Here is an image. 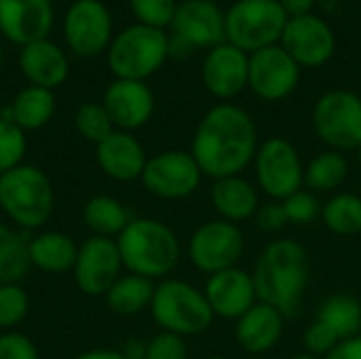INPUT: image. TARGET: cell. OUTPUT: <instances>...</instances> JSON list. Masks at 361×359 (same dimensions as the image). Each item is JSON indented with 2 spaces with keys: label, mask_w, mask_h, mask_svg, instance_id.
<instances>
[{
  "label": "cell",
  "mask_w": 361,
  "mask_h": 359,
  "mask_svg": "<svg viewBox=\"0 0 361 359\" xmlns=\"http://www.w3.org/2000/svg\"><path fill=\"white\" fill-rule=\"evenodd\" d=\"M258 129L247 110L222 102L205 112L195 135L190 154L203 176L214 180L241 176L254 163L258 150Z\"/></svg>",
  "instance_id": "1"
},
{
  "label": "cell",
  "mask_w": 361,
  "mask_h": 359,
  "mask_svg": "<svg viewBox=\"0 0 361 359\" xmlns=\"http://www.w3.org/2000/svg\"><path fill=\"white\" fill-rule=\"evenodd\" d=\"M252 277L260 303L275 307L286 320L296 317L311 279L309 254L294 239H277L264 248Z\"/></svg>",
  "instance_id": "2"
},
{
  "label": "cell",
  "mask_w": 361,
  "mask_h": 359,
  "mask_svg": "<svg viewBox=\"0 0 361 359\" xmlns=\"http://www.w3.org/2000/svg\"><path fill=\"white\" fill-rule=\"evenodd\" d=\"M123 267L146 279L167 277L180 262V241L176 233L152 218H133L116 237Z\"/></svg>",
  "instance_id": "3"
},
{
  "label": "cell",
  "mask_w": 361,
  "mask_h": 359,
  "mask_svg": "<svg viewBox=\"0 0 361 359\" xmlns=\"http://www.w3.org/2000/svg\"><path fill=\"white\" fill-rule=\"evenodd\" d=\"M0 209L23 231L44 226L53 214V184L34 165H19L0 176Z\"/></svg>",
  "instance_id": "4"
},
{
  "label": "cell",
  "mask_w": 361,
  "mask_h": 359,
  "mask_svg": "<svg viewBox=\"0 0 361 359\" xmlns=\"http://www.w3.org/2000/svg\"><path fill=\"white\" fill-rule=\"evenodd\" d=\"M150 313L163 332L184 339L203 334L216 317L203 290L182 279H165L154 288Z\"/></svg>",
  "instance_id": "5"
},
{
  "label": "cell",
  "mask_w": 361,
  "mask_h": 359,
  "mask_svg": "<svg viewBox=\"0 0 361 359\" xmlns=\"http://www.w3.org/2000/svg\"><path fill=\"white\" fill-rule=\"evenodd\" d=\"M169 57V34L150 25L125 28L108 47V66L116 78L146 80Z\"/></svg>",
  "instance_id": "6"
},
{
  "label": "cell",
  "mask_w": 361,
  "mask_h": 359,
  "mask_svg": "<svg viewBox=\"0 0 361 359\" xmlns=\"http://www.w3.org/2000/svg\"><path fill=\"white\" fill-rule=\"evenodd\" d=\"M226 42L247 55L279 44L288 15L277 0H237L224 11Z\"/></svg>",
  "instance_id": "7"
},
{
  "label": "cell",
  "mask_w": 361,
  "mask_h": 359,
  "mask_svg": "<svg viewBox=\"0 0 361 359\" xmlns=\"http://www.w3.org/2000/svg\"><path fill=\"white\" fill-rule=\"evenodd\" d=\"M169 57L184 59L197 49H214L226 42L224 11L214 0H184L171 19Z\"/></svg>",
  "instance_id": "8"
},
{
  "label": "cell",
  "mask_w": 361,
  "mask_h": 359,
  "mask_svg": "<svg viewBox=\"0 0 361 359\" xmlns=\"http://www.w3.org/2000/svg\"><path fill=\"white\" fill-rule=\"evenodd\" d=\"M317 138L336 152H355L361 146V95L349 89L326 91L313 108Z\"/></svg>",
  "instance_id": "9"
},
{
  "label": "cell",
  "mask_w": 361,
  "mask_h": 359,
  "mask_svg": "<svg viewBox=\"0 0 361 359\" xmlns=\"http://www.w3.org/2000/svg\"><path fill=\"white\" fill-rule=\"evenodd\" d=\"M256 182L275 201H283L298 193L305 184V165L296 146L286 138L264 140L254 157Z\"/></svg>",
  "instance_id": "10"
},
{
  "label": "cell",
  "mask_w": 361,
  "mask_h": 359,
  "mask_svg": "<svg viewBox=\"0 0 361 359\" xmlns=\"http://www.w3.org/2000/svg\"><path fill=\"white\" fill-rule=\"evenodd\" d=\"M361 334V303L351 294L326 298L315 322L305 330L302 345L307 353L326 358L341 343Z\"/></svg>",
  "instance_id": "11"
},
{
  "label": "cell",
  "mask_w": 361,
  "mask_h": 359,
  "mask_svg": "<svg viewBox=\"0 0 361 359\" xmlns=\"http://www.w3.org/2000/svg\"><path fill=\"white\" fill-rule=\"evenodd\" d=\"M243 252V231L228 220H212L201 224L188 241L190 262L207 275L237 267Z\"/></svg>",
  "instance_id": "12"
},
{
  "label": "cell",
  "mask_w": 361,
  "mask_h": 359,
  "mask_svg": "<svg viewBox=\"0 0 361 359\" xmlns=\"http://www.w3.org/2000/svg\"><path fill=\"white\" fill-rule=\"evenodd\" d=\"M140 180L159 199H184L199 188L203 171L190 152L165 150L148 159Z\"/></svg>",
  "instance_id": "13"
},
{
  "label": "cell",
  "mask_w": 361,
  "mask_h": 359,
  "mask_svg": "<svg viewBox=\"0 0 361 359\" xmlns=\"http://www.w3.org/2000/svg\"><path fill=\"white\" fill-rule=\"evenodd\" d=\"M300 80V66L281 44L260 49L250 55L247 89L264 102H281L290 97Z\"/></svg>",
  "instance_id": "14"
},
{
  "label": "cell",
  "mask_w": 361,
  "mask_h": 359,
  "mask_svg": "<svg viewBox=\"0 0 361 359\" xmlns=\"http://www.w3.org/2000/svg\"><path fill=\"white\" fill-rule=\"evenodd\" d=\"M279 44L300 68H322L336 51L334 30L315 13L290 17Z\"/></svg>",
  "instance_id": "15"
},
{
  "label": "cell",
  "mask_w": 361,
  "mask_h": 359,
  "mask_svg": "<svg viewBox=\"0 0 361 359\" xmlns=\"http://www.w3.org/2000/svg\"><path fill=\"white\" fill-rule=\"evenodd\" d=\"M123 260L116 239L91 237L78 245V256L74 262V281L78 290L87 296H106V292L121 277Z\"/></svg>",
  "instance_id": "16"
},
{
  "label": "cell",
  "mask_w": 361,
  "mask_h": 359,
  "mask_svg": "<svg viewBox=\"0 0 361 359\" xmlns=\"http://www.w3.org/2000/svg\"><path fill=\"white\" fill-rule=\"evenodd\" d=\"M68 47L78 57H95L112 42V17L99 0H76L63 21Z\"/></svg>",
  "instance_id": "17"
},
{
  "label": "cell",
  "mask_w": 361,
  "mask_h": 359,
  "mask_svg": "<svg viewBox=\"0 0 361 359\" xmlns=\"http://www.w3.org/2000/svg\"><path fill=\"white\" fill-rule=\"evenodd\" d=\"M247 70L250 55L231 42H222L207 51L201 66V80L216 99L228 102L247 89Z\"/></svg>",
  "instance_id": "18"
},
{
  "label": "cell",
  "mask_w": 361,
  "mask_h": 359,
  "mask_svg": "<svg viewBox=\"0 0 361 359\" xmlns=\"http://www.w3.org/2000/svg\"><path fill=\"white\" fill-rule=\"evenodd\" d=\"M203 294L216 317L233 322H237L258 303L252 273L237 267L209 275Z\"/></svg>",
  "instance_id": "19"
},
{
  "label": "cell",
  "mask_w": 361,
  "mask_h": 359,
  "mask_svg": "<svg viewBox=\"0 0 361 359\" xmlns=\"http://www.w3.org/2000/svg\"><path fill=\"white\" fill-rule=\"evenodd\" d=\"M102 106L106 108L114 129L131 133L150 121L154 112V95L144 80L116 78L106 89Z\"/></svg>",
  "instance_id": "20"
},
{
  "label": "cell",
  "mask_w": 361,
  "mask_h": 359,
  "mask_svg": "<svg viewBox=\"0 0 361 359\" xmlns=\"http://www.w3.org/2000/svg\"><path fill=\"white\" fill-rule=\"evenodd\" d=\"M53 25L51 0H0V32L15 44L44 40Z\"/></svg>",
  "instance_id": "21"
},
{
  "label": "cell",
  "mask_w": 361,
  "mask_h": 359,
  "mask_svg": "<svg viewBox=\"0 0 361 359\" xmlns=\"http://www.w3.org/2000/svg\"><path fill=\"white\" fill-rule=\"evenodd\" d=\"M95 157L102 171L116 182L140 180L148 163L146 150L140 140L133 138V133L118 129H114L104 142L95 146Z\"/></svg>",
  "instance_id": "22"
},
{
  "label": "cell",
  "mask_w": 361,
  "mask_h": 359,
  "mask_svg": "<svg viewBox=\"0 0 361 359\" xmlns=\"http://www.w3.org/2000/svg\"><path fill=\"white\" fill-rule=\"evenodd\" d=\"M286 317L271 305L256 303L247 313L235 322V339L247 353H267L283 336Z\"/></svg>",
  "instance_id": "23"
},
{
  "label": "cell",
  "mask_w": 361,
  "mask_h": 359,
  "mask_svg": "<svg viewBox=\"0 0 361 359\" xmlns=\"http://www.w3.org/2000/svg\"><path fill=\"white\" fill-rule=\"evenodd\" d=\"M19 68L23 76L34 87L55 89L68 78V59L66 53L51 40H36L25 44L19 55Z\"/></svg>",
  "instance_id": "24"
},
{
  "label": "cell",
  "mask_w": 361,
  "mask_h": 359,
  "mask_svg": "<svg viewBox=\"0 0 361 359\" xmlns=\"http://www.w3.org/2000/svg\"><path fill=\"white\" fill-rule=\"evenodd\" d=\"M212 203L222 220L228 222H243L256 216L260 207L258 190L252 182L243 180L241 176L220 178L212 184Z\"/></svg>",
  "instance_id": "25"
},
{
  "label": "cell",
  "mask_w": 361,
  "mask_h": 359,
  "mask_svg": "<svg viewBox=\"0 0 361 359\" xmlns=\"http://www.w3.org/2000/svg\"><path fill=\"white\" fill-rule=\"evenodd\" d=\"M27 250L32 267L49 275H61L66 271H72L78 256V245L74 243V239L59 231H49L32 237Z\"/></svg>",
  "instance_id": "26"
},
{
  "label": "cell",
  "mask_w": 361,
  "mask_h": 359,
  "mask_svg": "<svg viewBox=\"0 0 361 359\" xmlns=\"http://www.w3.org/2000/svg\"><path fill=\"white\" fill-rule=\"evenodd\" d=\"M53 112H55L53 93L49 89L30 85L23 91H19V95L15 97V102L11 104V108L2 118L13 121L23 131H34L44 127L51 121Z\"/></svg>",
  "instance_id": "27"
},
{
  "label": "cell",
  "mask_w": 361,
  "mask_h": 359,
  "mask_svg": "<svg viewBox=\"0 0 361 359\" xmlns=\"http://www.w3.org/2000/svg\"><path fill=\"white\" fill-rule=\"evenodd\" d=\"M82 220L95 237L116 239L133 220L131 212L110 195H95L82 207Z\"/></svg>",
  "instance_id": "28"
},
{
  "label": "cell",
  "mask_w": 361,
  "mask_h": 359,
  "mask_svg": "<svg viewBox=\"0 0 361 359\" xmlns=\"http://www.w3.org/2000/svg\"><path fill=\"white\" fill-rule=\"evenodd\" d=\"M154 281L127 273L121 275L114 286L106 292V305L116 315H137L146 309H150L152 296H154Z\"/></svg>",
  "instance_id": "29"
},
{
  "label": "cell",
  "mask_w": 361,
  "mask_h": 359,
  "mask_svg": "<svg viewBox=\"0 0 361 359\" xmlns=\"http://www.w3.org/2000/svg\"><path fill=\"white\" fill-rule=\"evenodd\" d=\"M27 248L30 239L23 233L0 222V286L19 284L27 275L32 267Z\"/></svg>",
  "instance_id": "30"
},
{
  "label": "cell",
  "mask_w": 361,
  "mask_h": 359,
  "mask_svg": "<svg viewBox=\"0 0 361 359\" xmlns=\"http://www.w3.org/2000/svg\"><path fill=\"white\" fill-rule=\"evenodd\" d=\"M349 176V161L343 152L324 150L305 167V186L311 193L336 190Z\"/></svg>",
  "instance_id": "31"
},
{
  "label": "cell",
  "mask_w": 361,
  "mask_h": 359,
  "mask_svg": "<svg viewBox=\"0 0 361 359\" xmlns=\"http://www.w3.org/2000/svg\"><path fill=\"white\" fill-rule=\"evenodd\" d=\"M322 220L328 231L343 237L361 235V197L338 193L322 205Z\"/></svg>",
  "instance_id": "32"
},
{
  "label": "cell",
  "mask_w": 361,
  "mask_h": 359,
  "mask_svg": "<svg viewBox=\"0 0 361 359\" xmlns=\"http://www.w3.org/2000/svg\"><path fill=\"white\" fill-rule=\"evenodd\" d=\"M74 125H76V131L87 142H93L95 146L99 142H104L114 131V125H112L106 108L102 104H95V102H87L76 110Z\"/></svg>",
  "instance_id": "33"
},
{
  "label": "cell",
  "mask_w": 361,
  "mask_h": 359,
  "mask_svg": "<svg viewBox=\"0 0 361 359\" xmlns=\"http://www.w3.org/2000/svg\"><path fill=\"white\" fill-rule=\"evenodd\" d=\"M27 150L25 131L8 118H0V176L19 167Z\"/></svg>",
  "instance_id": "34"
},
{
  "label": "cell",
  "mask_w": 361,
  "mask_h": 359,
  "mask_svg": "<svg viewBox=\"0 0 361 359\" xmlns=\"http://www.w3.org/2000/svg\"><path fill=\"white\" fill-rule=\"evenodd\" d=\"M30 311V296L19 284L0 286V330H13L25 320Z\"/></svg>",
  "instance_id": "35"
},
{
  "label": "cell",
  "mask_w": 361,
  "mask_h": 359,
  "mask_svg": "<svg viewBox=\"0 0 361 359\" xmlns=\"http://www.w3.org/2000/svg\"><path fill=\"white\" fill-rule=\"evenodd\" d=\"M133 15L142 25L165 30L171 25L178 2L176 0H129Z\"/></svg>",
  "instance_id": "36"
},
{
  "label": "cell",
  "mask_w": 361,
  "mask_h": 359,
  "mask_svg": "<svg viewBox=\"0 0 361 359\" xmlns=\"http://www.w3.org/2000/svg\"><path fill=\"white\" fill-rule=\"evenodd\" d=\"M288 214V220L292 224H311L313 220H317L322 216V203L317 201V197L311 190H298L294 195H290L288 199L281 201Z\"/></svg>",
  "instance_id": "37"
},
{
  "label": "cell",
  "mask_w": 361,
  "mask_h": 359,
  "mask_svg": "<svg viewBox=\"0 0 361 359\" xmlns=\"http://www.w3.org/2000/svg\"><path fill=\"white\" fill-rule=\"evenodd\" d=\"M146 359H188L184 336L161 330L146 343Z\"/></svg>",
  "instance_id": "38"
},
{
  "label": "cell",
  "mask_w": 361,
  "mask_h": 359,
  "mask_svg": "<svg viewBox=\"0 0 361 359\" xmlns=\"http://www.w3.org/2000/svg\"><path fill=\"white\" fill-rule=\"evenodd\" d=\"M0 359H40L36 345L21 332L0 334Z\"/></svg>",
  "instance_id": "39"
},
{
  "label": "cell",
  "mask_w": 361,
  "mask_h": 359,
  "mask_svg": "<svg viewBox=\"0 0 361 359\" xmlns=\"http://www.w3.org/2000/svg\"><path fill=\"white\" fill-rule=\"evenodd\" d=\"M254 220H256V226L258 229L269 231V233L281 231L283 226L290 224L288 214H286V207H283L281 201H273V203H267V205L258 207Z\"/></svg>",
  "instance_id": "40"
},
{
  "label": "cell",
  "mask_w": 361,
  "mask_h": 359,
  "mask_svg": "<svg viewBox=\"0 0 361 359\" xmlns=\"http://www.w3.org/2000/svg\"><path fill=\"white\" fill-rule=\"evenodd\" d=\"M324 359H361V334L341 343Z\"/></svg>",
  "instance_id": "41"
},
{
  "label": "cell",
  "mask_w": 361,
  "mask_h": 359,
  "mask_svg": "<svg viewBox=\"0 0 361 359\" xmlns=\"http://www.w3.org/2000/svg\"><path fill=\"white\" fill-rule=\"evenodd\" d=\"M281 4V8L286 11L288 17H300V15H309L313 13L315 0H277Z\"/></svg>",
  "instance_id": "42"
},
{
  "label": "cell",
  "mask_w": 361,
  "mask_h": 359,
  "mask_svg": "<svg viewBox=\"0 0 361 359\" xmlns=\"http://www.w3.org/2000/svg\"><path fill=\"white\" fill-rule=\"evenodd\" d=\"M125 359H146V343L133 339L125 345V349L121 351Z\"/></svg>",
  "instance_id": "43"
},
{
  "label": "cell",
  "mask_w": 361,
  "mask_h": 359,
  "mask_svg": "<svg viewBox=\"0 0 361 359\" xmlns=\"http://www.w3.org/2000/svg\"><path fill=\"white\" fill-rule=\"evenodd\" d=\"M74 359H125V355L114 349H91V351L76 355Z\"/></svg>",
  "instance_id": "44"
},
{
  "label": "cell",
  "mask_w": 361,
  "mask_h": 359,
  "mask_svg": "<svg viewBox=\"0 0 361 359\" xmlns=\"http://www.w3.org/2000/svg\"><path fill=\"white\" fill-rule=\"evenodd\" d=\"M292 359H319V358H317V355H313V353H307V351H305V353H296Z\"/></svg>",
  "instance_id": "45"
},
{
  "label": "cell",
  "mask_w": 361,
  "mask_h": 359,
  "mask_svg": "<svg viewBox=\"0 0 361 359\" xmlns=\"http://www.w3.org/2000/svg\"><path fill=\"white\" fill-rule=\"evenodd\" d=\"M355 157H357V163H360V165H361V146H360V148H357V150H355Z\"/></svg>",
  "instance_id": "46"
},
{
  "label": "cell",
  "mask_w": 361,
  "mask_h": 359,
  "mask_svg": "<svg viewBox=\"0 0 361 359\" xmlns=\"http://www.w3.org/2000/svg\"><path fill=\"white\" fill-rule=\"evenodd\" d=\"M207 359H228V358H222V355H214V358H207Z\"/></svg>",
  "instance_id": "47"
},
{
  "label": "cell",
  "mask_w": 361,
  "mask_h": 359,
  "mask_svg": "<svg viewBox=\"0 0 361 359\" xmlns=\"http://www.w3.org/2000/svg\"><path fill=\"white\" fill-rule=\"evenodd\" d=\"M0 61H2V47H0Z\"/></svg>",
  "instance_id": "48"
}]
</instances>
